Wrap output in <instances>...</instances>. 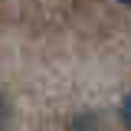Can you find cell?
<instances>
[{
	"label": "cell",
	"instance_id": "obj_2",
	"mask_svg": "<svg viewBox=\"0 0 131 131\" xmlns=\"http://www.w3.org/2000/svg\"><path fill=\"white\" fill-rule=\"evenodd\" d=\"M0 131H7V105H3V98H0Z\"/></svg>",
	"mask_w": 131,
	"mask_h": 131
},
{
	"label": "cell",
	"instance_id": "obj_1",
	"mask_svg": "<svg viewBox=\"0 0 131 131\" xmlns=\"http://www.w3.org/2000/svg\"><path fill=\"white\" fill-rule=\"evenodd\" d=\"M118 112H121V121H125V125L131 128V92L121 98V108H118Z\"/></svg>",
	"mask_w": 131,
	"mask_h": 131
},
{
	"label": "cell",
	"instance_id": "obj_3",
	"mask_svg": "<svg viewBox=\"0 0 131 131\" xmlns=\"http://www.w3.org/2000/svg\"><path fill=\"white\" fill-rule=\"evenodd\" d=\"M118 3H125V7H131V0H118Z\"/></svg>",
	"mask_w": 131,
	"mask_h": 131
}]
</instances>
